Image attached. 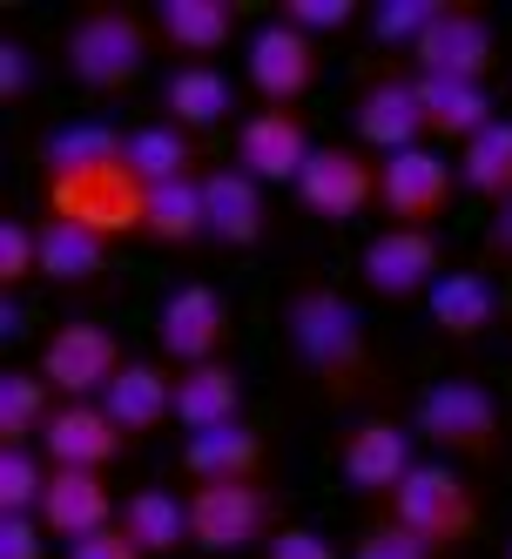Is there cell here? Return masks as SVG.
<instances>
[{
    "instance_id": "obj_1",
    "label": "cell",
    "mask_w": 512,
    "mask_h": 559,
    "mask_svg": "<svg viewBox=\"0 0 512 559\" xmlns=\"http://www.w3.org/2000/svg\"><path fill=\"white\" fill-rule=\"evenodd\" d=\"M277 331L290 344V365L310 378V391H318L324 405L350 412V405H371L384 391V365H378L365 310L350 290H337L331 276H297L277 297Z\"/></svg>"
},
{
    "instance_id": "obj_2",
    "label": "cell",
    "mask_w": 512,
    "mask_h": 559,
    "mask_svg": "<svg viewBox=\"0 0 512 559\" xmlns=\"http://www.w3.org/2000/svg\"><path fill=\"white\" fill-rule=\"evenodd\" d=\"M61 68H68V82L82 88V95H129L148 61L163 55L155 48V27H148V8H129V0H88V8H74L61 21Z\"/></svg>"
},
{
    "instance_id": "obj_3",
    "label": "cell",
    "mask_w": 512,
    "mask_h": 559,
    "mask_svg": "<svg viewBox=\"0 0 512 559\" xmlns=\"http://www.w3.org/2000/svg\"><path fill=\"white\" fill-rule=\"evenodd\" d=\"M412 431L459 472H499L512 459V412L479 378H431L412 397Z\"/></svg>"
},
{
    "instance_id": "obj_4",
    "label": "cell",
    "mask_w": 512,
    "mask_h": 559,
    "mask_svg": "<svg viewBox=\"0 0 512 559\" xmlns=\"http://www.w3.org/2000/svg\"><path fill=\"white\" fill-rule=\"evenodd\" d=\"M41 216H61L102 243H148V182L129 169V155L95 169H41Z\"/></svg>"
},
{
    "instance_id": "obj_5",
    "label": "cell",
    "mask_w": 512,
    "mask_h": 559,
    "mask_svg": "<svg viewBox=\"0 0 512 559\" xmlns=\"http://www.w3.org/2000/svg\"><path fill=\"white\" fill-rule=\"evenodd\" d=\"M398 526H412L439 559H465L472 552V539H479V526H486V506H479V486L459 472V465H445V459H425L405 486H398V499L384 506Z\"/></svg>"
},
{
    "instance_id": "obj_6",
    "label": "cell",
    "mask_w": 512,
    "mask_h": 559,
    "mask_svg": "<svg viewBox=\"0 0 512 559\" xmlns=\"http://www.w3.org/2000/svg\"><path fill=\"white\" fill-rule=\"evenodd\" d=\"M182 499H189V539H195V552H210V559L263 552L270 539L290 526L270 478H257V486H182Z\"/></svg>"
},
{
    "instance_id": "obj_7",
    "label": "cell",
    "mask_w": 512,
    "mask_h": 559,
    "mask_svg": "<svg viewBox=\"0 0 512 559\" xmlns=\"http://www.w3.org/2000/svg\"><path fill=\"white\" fill-rule=\"evenodd\" d=\"M418 431L412 418H384V412H365L358 425H344L337 438V478L350 499H365V512L391 506L398 499V486L418 472Z\"/></svg>"
},
{
    "instance_id": "obj_8",
    "label": "cell",
    "mask_w": 512,
    "mask_h": 559,
    "mask_svg": "<svg viewBox=\"0 0 512 559\" xmlns=\"http://www.w3.org/2000/svg\"><path fill=\"white\" fill-rule=\"evenodd\" d=\"M129 350L122 337H115L108 324H95V317H68V324H48L41 350H34V371H41L55 384L61 405H95V397L122 378Z\"/></svg>"
},
{
    "instance_id": "obj_9",
    "label": "cell",
    "mask_w": 512,
    "mask_h": 559,
    "mask_svg": "<svg viewBox=\"0 0 512 559\" xmlns=\"http://www.w3.org/2000/svg\"><path fill=\"white\" fill-rule=\"evenodd\" d=\"M350 135L371 155L425 148V102H418V68L412 61H371L350 88Z\"/></svg>"
},
{
    "instance_id": "obj_10",
    "label": "cell",
    "mask_w": 512,
    "mask_h": 559,
    "mask_svg": "<svg viewBox=\"0 0 512 559\" xmlns=\"http://www.w3.org/2000/svg\"><path fill=\"white\" fill-rule=\"evenodd\" d=\"M384 176H378V216L384 229H439L452 216V203L465 195L459 163H445L439 148H398V155H378Z\"/></svg>"
},
{
    "instance_id": "obj_11",
    "label": "cell",
    "mask_w": 512,
    "mask_h": 559,
    "mask_svg": "<svg viewBox=\"0 0 512 559\" xmlns=\"http://www.w3.org/2000/svg\"><path fill=\"white\" fill-rule=\"evenodd\" d=\"M431 82H492L499 68V21L486 0H439V21L425 27V41L405 55Z\"/></svg>"
},
{
    "instance_id": "obj_12",
    "label": "cell",
    "mask_w": 512,
    "mask_h": 559,
    "mask_svg": "<svg viewBox=\"0 0 512 559\" xmlns=\"http://www.w3.org/2000/svg\"><path fill=\"white\" fill-rule=\"evenodd\" d=\"M378 176H384V163L365 142H318V155L303 163L290 195H297L303 216L344 229V223H358L365 210H378Z\"/></svg>"
},
{
    "instance_id": "obj_13",
    "label": "cell",
    "mask_w": 512,
    "mask_h": 559,
    "mask_svg": "<svg viewBox=\"0 0 512 559\" xmlns=\"http://www.w3.org/2000/svg\"><path fill=\"white\" fill-rule=\"evenodd\" d=\"M358 284L378 304H425L445 284V243L439 229H378L358 250Z\"/></svg>"
},
{
    "instance_id": "obj_14",
    "label": "cell",
    "mask_w": 512,
    "mask_h": 559,
    "mask_svg": "<svg viewBox=\"0 0 512 559\" xmlns=\"http://www.w3.org/2000/svg\"><path fill=\"white\" fill-rule=\"evenodd\" d=\"M229 337H236V310L216 284H176L163 297V310H155V357L176 371L216 365L229 350Z\"/></svg>"
},
{
    "instance_id": "obj_15",
    "label": "cell",
    "mask_w": 512,
    "mask_h": 559,
    "mask_svg": "<svg viewBox=\"0 0 512 559\" xmlns=\"http://www.w3.org/2000/svg\"><path fill=\"white\" fill-rule=\"evenodd\" d=\"M243 74L263 95V108H297L310 88H318V74H324V41H310V34H297L290 21L270 14L243 41Z\"/></svg>"
},
{
    "instance_id": "obj_16",
    "label": "cell",
    "mask_w": 512,
    "mask_h": 559,
    "mask_svg": "<svg viewBox=\"0 0 512 559\" xmlns=\"http://www.w3.org/2000/svg\"><path fill=\"white\" fill-rule=\"evenodd\" d=\"M310 155H318V142H310L303 108H250L236 122V169L257 176L263 189H284V182L297 189Z\"/></svg>"
},
{
    "instance_id": "obj_17",
    "label": "cell",
    "mask_w": 512,
    "mask_h": 559,
    "mask_svg": "<svg viewBox=\"0 0 512 559\" xmlns=\"http://www.w3.org/2000/svg\"><path fill=\"white\" fill-rule=\"evenodd\" d=\"M148 27H155V48L169 55V68H189V61H216L243 34V8L236 0H155Z\"/></svg>"
},
{
    "instance_id": "obj_18",
    "label": "cell",
    "mask_w": 512,
    "mask_h": 559,
    "mask_svg": "<svg viewBox=\"0 0 512 559\" xmlns=\"http://www.w3.org/2000/svg\"><path fill=\"white\" fill-rule=\"evenodd\" d=\"M34 519L48 526V539H61V546H82V539L108 533L115 519H122V499H115L108 472H61V465H55V478H48V499H41V512H34Z\"/></svg>"
},
{
    "instance_id": "obj_19",
    "label": "cell",
    "mask_w": 512,
    "mask_h": 559,
    "mask_svg": "<svg viewBox=\"0 0 512 559\" xmlns=\"http://www.w3.org/2000/svg\"><path fill=\"white\" fill-rule=\"evenodd\" d=\"M129 445H135V438L102 412V397H95V405H61L48 418V431H41V459L61 465V472H108Z\"/></svg>"
},
{
    "instance_id": "obj_20",
    "label": "cell",
    "mask_w": 512,
    "mask_h": 559,
    "mask_svg": "<svg viewBox=\"0 0 512 559\" xmlns=\"http://www.w3.org/2000/svg\"><path fill=\"white\" fill-rule=\"evenodd\" d=\"M102 412L122 425L135 445H142V438H155V431L176 418V365H163V357H129L122 378L102 391Z\"/></svg>"
},
{
    "instance_id": "obj_21",
    "label": "cell",
    "mask_w": 512,
    "mask_h": 559,
    "mask_svg": "<svg viewBox=\"0 0 512 559\" xmlns=\"http://www.w3.org/2000/svg\"><path fill=\"white\" fill-rule=\"evenodd\" d=\"M270 472V438L243 418L229 431H203V438H182V478L189 486H257Z\"/></svg>"
},
{
    "instance_id": "obj_22",
    "label": "cell",
    "mask_w": 512,
    "mask_h": 559,
    "mask_svg": "<svg viewBox=\"0 0 512 559\" xmlns=\"http://www.w3.org/2000/svg\"><path fill=\"white\" fill-rule=\"evenodd\" d=\"M155 108H163V122L189 129V135H210L236 115V82L216 68V61H189V68H169L163 88H155ZM243 122V115H236Z\"/></svg>"
},
{
    "instance_id": "obj_23",
    "label": "cell",
    "mask_w": 512,
    "mask_h": 559,
    "mask_svg": "<svg viewBox=\"0 0 512 559\" xmlns=\"http://www.w3.org/2000/svg\"><path fill=\"white\" fill-rule=\"evenodd\" d=\"M425 310H431V331H439L445 344H479V337L499 324V317H512V310L499 304L492 270H479V263L445 270V284L425 297Z\"/></svg>"
},
{
    "instance_id": "obj_24",
    "label": "cell",
    "mask_w": 512,
    "mask_h": 559,
    "mask_svg": "<svg viewBox=\"0 0 512 559\" xmlns=\"http://www.w3.org/2000/svg\"><path fill=\"white\" fill-rule=\"evenodd\" d=\"M203 203H210V243H223V250H257L263 243L270 210H263L257 176H243L236 163H216L203 176Z\"/></svg>"
},
{
    "instance_id": "obj_25",
    "label": "cell",
    "mask_w": 512,
    "mask_h": 559,
    "mask_svg": "<svg viewBox=\"0 0 512 559\" xmlns=\"http://www.w3.org/2000/svg\"><path fill=\"white\" fill-rule=\"evenodd\" d=\"M176 425H182L189 438L243 425V371H236L229 357H216V365H189V371H176Z\"/></svg>"
},
{
    "instance_id": "obj_26",
    "label": "cell",
    "mask_w": 512,
    "mask_h": 559,
    "mask_svg": "<svg viewBox=\"0 0 512 559\" xmlns=\"http://www.w3.org/2000/svg\"><path fill=\"white\" fill-rule=\"evenodd\" d=\"M418 102H425V135L452 142V155L499 122V102L486 82H431V74H418Z\"/></svg>"
},
{
    "instance_id": "obj_27",
    "label": "cell",
    "mask_w": 512,
    "mask_h": 559,
    "mask_svg": "<svg viewBox=\"0 0 512 559\" xmlns=\"http://www.w3.org/2000/svg\"><path fill=\"white\" fill-rule=\"evenodd\" d=\"M129 169L155 189V182H189V176H210L216 163H210V148H203V135H189V129H176V122H135L129 129Z\"/></svg>"
},
{
    "instance_id": "obj_28",
    "label": "cell",
    "mask_w": 512,
    "mask_h": 559,
    "mask_svg": "<svg viewBox=\"0 0 512 559\" xmlns=\"http://www.w3.org/2000/svg\"><path fill=\"white\" fill-rule=\"evenodd\" d=\"M115 526L142 546V559H176V552L195 546L189 539V499L169 492V486H135L122 499V519H115Z\"/></svg>"
},
{
    "instance_id": "obj_29",
    "label": "cell",
    "mask_w": 512,
    "mask_h": 559,
    "mask_svg": "<svg viewBox=\"0 0 512 559\" xmlns=\"http://www.w3.org/2000/svg\"><path fill=\"white\" fill-rule=\"evenodd\" d=\"M55 412H61V397L34 365L0 371V452H41V431Z\"/></svg>"
},
{
    "instance_id": "obj_30",
    "label": "cell",
    "mask_w": 512,
    "mask_h": 559,
    "mask_svg": "<svg viewBox=\"0 0 512 559\" xmlns=\"http://www.w3.org/2000/svg\"><path fill=\"white\" fill-rule=\"evenodd\" d=\"M34 223H41V284H55V290H95L102 276H108V250L115 243H102V236L74 229L61 216H34Z\"/></svg>"
},
{
    "instance_id": "obj_31",
    "label": "cell",
    "mask_w": 512,
    "mask_h": 559,
    "mask_svg": "<svg viewBox=\"0 0 512 559\" xmlns=\"http://www.w3.org/2000/svg\"><path fill=\"white\" fill-rule=\"evenodd\" d=\"M459 182H465V195H479L486 210H499V203H512V115H499V122L486 129V135H472L459 155Z\"/></svg>"
},
{
    "instance_id": "obj_32",
    "label": "cell",
    "mask_w": 512,
    "mask_h": 559,
    "mask_svg": "<svg viewBox=\"0 0 512 559\" xmlns=\"http://www.w3.org/2000/svg\"><path fill=\"white\" fill-rule=\"evenodd\" d=\"M195 236H210L203 176H189V182H155V189H148V243H163V250H189Z\"/></svg>"
},
{
    "instance_id": "obj_33",
    "label": "cell",
    "mask_w": 512,
    "mask_h": 559,
    "mask_svg": "<svg viewBox=\"0 0 512 559\" xmlns=\"http://www.w3.org/2000/svg\"><path fill=\"white\" fill-rule=\"evenodd\" d=\"M122 155H129V129L74 122V129H55L41 142V169H95V163H122Z\"/></svg>"
},
{
    "instance_id": "obj_34",
    "label": "cell",
    "mask_w": 512,
    "mask_h": 559,
    "mask_svg": "<svg viewBox=\"0 0 512 559\" xmlns=\"http://www.w3.org/2000/svg\"><path fill=\"white\" fill-rule=\"evenodd\" d=\"M431 21H439V0H378V8L365 14V34L384 48V61H405L425 41Z\"/></svg>"
},
{
    "instance_id": "obj_35",
    "label": "cell",
    "mask_w": 512,
    "mask_h": 559,
    "mask_svg": "<svg viewBox=\"0 0 512 559\" xmlns=\"http://www.w3.org/2000/svg\"><path fill=\"white\" fill-rule=\"evenodd\" d=\"M27 284H41V223L34 216H0V297H21Z\"/></svg>"
},
{
    "instance_id": "obj_36",
    "label": "cell",
    "mask_w": 512,
    "mask_h": 559,
    "mask_svg": "<svg viewBox=\"0 0 512 559\" xmlns=\"http://www.w3.org/2000/svg\"><path fill=\"white\" fill-rule=\"evenodd\" d=\"M48 478H55V465H48L41 452H0V519L41 512Z\"/></svg>"
},
{
    "instance_id": "obj_37",
    "label": "cell",
    "mask_w": 512,
    "mask_h": 559,
    "mask_svg": "<svg viewBox=\"0 0 512 559\" xmlns=\"http://www.w3.org/2000/svg\"><path fill=\"white\" fill-rule=\"evenodd\" d=\"M350 559H439V552H431L412 526H398V519L378 506V512L358 519V533H350Z\"/></svg>"
},
{
    "instance_id": "obj_38",
    "label": "cell",
    "mask_w": 512,
    "mask_h": 559,
    "mask_svg": "<svg viewBox=\"0 0 512 559\" xmlns=\"http://www.w3.org/2000/svg\"><path fill=\"white\" fill-rule=\"evenodd\" d=\"M277 21H290L297 34H310V41H324V34H344L350 21H365V14H358V0H284Z\"/></svg>"
},
{
    "instance_id": "obj_39",
    "label": "cell",
    "mask_w": 512,
    "mask_h": 559,
    "mask_svg": "<svg viewBox=\"0 0 512 559\" xmlns=\"http://www.w3.org/2000/svg\"><path fill=\"white\" fill-rule=\"evenodd\" d=\"M34 88V48L21 41V34H0V102L21 108Z\"/></svg>"
},
{
    "instance_id": "obj_40",
    "label": "cell",
    "mask_w": 512,
    "mask_h": 559,
    "mask_svg": "<svg viewBox=\"0 0 512 559\" xmlns=\"http://www.w3.org/2000/svg\"><path fill=\"white\" fill-rule=\"evenodd\" d=\"M257 559H337V546H331V533H318V526H303V519H290V526L270 539Z\"/></svg>"
},
{
    "instance_id": "obj_41",
    "label": "cell",
    "mask_w": 512,
    "mask_h": 559,
    "mask_svg": "<svg viewBox=\"0 0 512 559\" xmlns=\"http://www.w3.org/2000/svg\"><path fill=\"white\" fill-rule=\"evenodd\" d=\"M48 526L34 512H21V519H0V559H48Z\"/></svg>"
},
{
    "instance_id": "obj_42",
    "label": "cell",
    "mask_w": 512,
    "mask_h": 559,
    "mask_svg": "<svg viewBox=\"0 0 512 559\" xmlns=\"http://www.w3.org/2000/svg\"><path fill=\"white\" fill-rule=\"evenodd\" d=\"M479 270H512V203H499L479 229V257H472Z\"/></svg>"
},
{
    "instance_id": "obj_43",
    "label": "cell",
    "mask_w": 512,
    "mask_h": 559,
    "mask_svg": "<svg viewBox=\"0 0 512 559\" xmlns=\"http://www.w3.org/2000/svg\"><path fill=\"white\" fill-rule=\"evenodd\" d=\"M68 559H142V546H135L122 526H108V533H95V539H82V546H68Z\"/></svg>"
},
{
    "instance_id": "obj_44",
    "label": "cell",
    "mask_w": 512,
    "mask_h": 559,
    "mask_svg": "<svg viewBox=\"0 0 512 559\" xmlns=\"http://www.w3.org/2000/svg\"><path fill=\"white\" fill-rule=\"evenodd\" d=\"M499 559H512V533H505V546H499Z\"/></svg>"
},
{
    "instance_id": "obj_45",
    "label": "cell",
    "mask_w": 512,
    "mask_h": 559,
    "mask_svg": "<svg viewBox=\"0 0 512 559\" xmlns=\"http://www.w3.org/2000/svg\"><path fill=\"white\" fill-rule=\"evenodd\" d=\"M505 324H512V317H505Z\"/></svg>"
}]
</instances>
